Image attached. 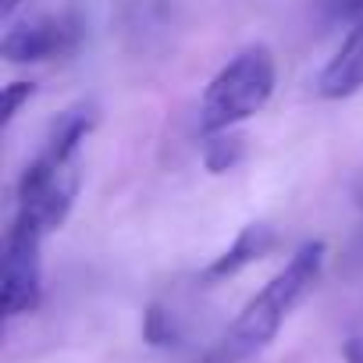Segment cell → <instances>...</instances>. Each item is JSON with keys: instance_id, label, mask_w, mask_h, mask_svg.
Returning a JSON list of instances; mask_svg holds the SVG:
<instances>
[{"instance_id": "obj_1", "label": "cell", "mask_w": 363, "mask_h": 363, "mask_svg": "<svg viewBox=\"0 0 363 363\" xmlns=\"http://www.w3.org/2000/svg\"><path fill=\"white\" fill-rule=\"evenodd\" d=\"M96 128V107L93 104H75L57 121L50 125L43 150L26 164L18 178V211L33 218L47 235L57 232L82 189V146L89 132Z\"/></svg>"}, {"instance_id": "obj_2", "label": "cell", "mask_w": 363, "mask_h": 363, "mask_svg": "<svg viewBox=\"0 0 363 363\" xmlns=\"http://www.w3.org/2000/svg\"><path fill=\"white\" fill-rule=\"evenodd\" d=\"M324 260H328V246L320 239L303 242L289 257V264L239 310V317L211 349L207 363H246L257 352H264L278 338L285 320L299 310V303L317 289L324 274Z\"/></svg>"}, {"instance_id": "obj_3", "label": "cell", "mask_w": 363, "mask_h": 363, "mask_svg": "<svg viewBox=\"0 0 363 363\" xmlns=\"http://www.w3.org/2000/svg\"><path fill=\"white\" fill-rule=\"evenodd\" d=\"M274 86H278V65L271 47L264 43L242 47L235 57H228V65L207 82L200 96V135L207 139L246 125L271 104Z\"/></svg>"}, {"instance_id": "obj_4", "label": "cell", "mask_w": 363, "mask_h": 363, "mask_svg": "<svg viewBox=\"0 0 363 363\" xmlns=\"http://www.w3.org/2000/svg\"><path fill=\"white\" fill-rule=\"evenodd\" d=\"M43 239L47 232L33 218L15 214L4 239V278H0V310L8 320L29 317L43 303Z\"/></svg>"}, {"instance_id": "obj_5", "label": "cell", "mask_w": 363, "mask_h": 363, "mask_svg": "<svg viewBox=\"0 0 363 363\" xmlns=\"http://www.w3.org/2000/svg\"><path fill=\"white\" fill-rule=\"evenodd\" d=\"M82 43V22L75 15H43L11 26L0 40V57L8 65H43L75 54Z\"/></svg>"}, {"instance_id": "obj_6", "label": "cell", "mask_w": 363, "mask_h": 363, "mask_svg": "<svg viewBox=\"0 0 363 363\" xmlns=\"http://www.w3.org/2000/svg\"><path fill=\"white\" fill-rule=\"evenodd\" d=\"M313 89L320 100H349L363 93V18L349 26V33L320 68Z\"/></svg>"}, {"instance_id": "obj_7", "label": "cell", "mask_w": 363, "mask_h": 363, "mask_svg": "<svg viewBox=\"0 0 363 363\" xmlns=\"http://www.w3.org/2000/svg\"><path fill=\"white\" fill-rule=\"evenodd\" d=\"M274 246H278V232H274L271 225H246V228L235 235V242H232L221 257H214V260L207 264L203 281L235 278L239 271H246V267H253L257 260H264Z\"/></svg>"}, {"instance_id": "obj_8", "label": "cell", "mask_w": 363, "mask_h": 363, "mask_svg": "<svg viewBox=\"0 0 363 363\" xmlns=\"http://www.w3.org/2000/svg\"><path fill=\"white\" fill-rule=\"evenodd\" d=\"M242 135L232 128V132H218V135H207L203 139V164H207V171H214V174H225V171H232L239 160H242Z\"/></svg>"}, {"instance_id": "obj_9", "label": "cell", "mask_w": 363, "mask_h": 363, "mask_svg": "<svg viewBox=\"0 0 363 363\" xmlns=\"http://www.w3.org/2000/svg\"><path fill=\"white\" fill-rule=\"evenodd\" d=\"M33 96H36V82H26V79L11 82V86L4 89V114H0V125L8 128V125L18 118V111H22Z\"/></svg>"}, {"instance_id": "obj_10", "label": "cell", "mask_w": 363, "mask_h": 363, "mask_svg": "<svg viewBox=\"0 0 363 363\" xmlns=\"http://www.w3.org/2000/svg\"><path fill=\"white\" fill-rule=\"evenodd\" d=\"M324 4V11L331 15V18H338V22H359L363 18V0H320Z\"/></svg>"}, {"instance_id": "obj_11", "label": "cell", "mask_w": 363, "mask_h": 363, "mask_svg": "<svg viewBox=\"0 0 363 363\" xmlns=\"http://www.w3.org/2000/svg\"><path fill=\"white\" fill-rule=\"evenodd\" d=\"M18 4H22V0H0V15H4V18H11V15L18 11Z\"/></svg>"}]
</instances>
